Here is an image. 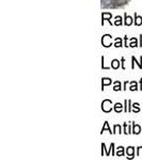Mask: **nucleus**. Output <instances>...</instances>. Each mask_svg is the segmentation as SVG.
<instances>
[{"instance_id": "1", "label": "nucleus", "mask_w": 142, "mask_h": 160, "mask_svg": "<svg viewBox=\"0 0 142 160\" xmlns=\"http://www.w3.org/2000/svg\"><path fill=\"white\" fill-rule=\"evenodd\" d=\"M112 101L109 100V99H105V100L102 103V109H103L104 112H110L112 110Z\"/></svg>"}, {"instance_id": "2", "label": "nucleus", "mask_w": 142, "mask_h": 160, "mask_svg": "<svg viewBox=\"0 0 142 160\" xmlns=\"http://www.w3.org/2000/svg\"><path fill=\"white\" fill-rule=\"evenodd\" d=\"M111 35H109V34H106V35H104L103 39H102V44H103L104 47H109V46L112 45V42H111Z\"/></svg>"}, {"instance_id": "3", "label": "nucleus", "mask_w": 142, "mask_h": 160, "mask_svg": "<svg viewBox=\"0 0 142 160\" xmlns=\"http://www.w3.org/2000/svg\"><path fill=\"white\" fill-rule=\"evenodd\" d=\"M102 18H103V24H104V20H108L109 23L111 24V14L110 13H108V12H105V13H103V15H102Z\"/></svg>"}, {"instance_id": "4", "label": "nucleus", "mask_w": 142, "mask_h": 160, "mask_svg": "<svg viewBox=\"0 0 142 160\" xmlns=\"http://www.w3.org/2000/svg\"><path fill=\"white\" fill-rule=\"evenodd\" d=\"M134 152H135V149L133 147V146H130V147H128L127 149H126V153H127V158H133L134 157Z\"/></svg>"}, {"instance_id": "5", "label": "nucleus", "mask_w": 142, "mask_h": 160, "mask_svg": "<svg viewBox=\"0 0 142 160\" xmlns=\"http://www.w3.org/2000/svg\"><path fill=\"white\" fill-rule=\"evenodd\" d=\"M123 110V105L120 104V103H117V104L114 105V111L117 113H121Z\"/></svg>"}, {"instance_id": "6", "label": "nucleus", "mask_w": 142, "mask_h": 160, "mask_svg": "<svg viewBox=\"0 0 142 160\" xmlns=\"http://www.w3.org/2000/svg\"><path fill=\"white\" fill-rule=\"evenodd\" d=\"M109 84H111V79L104 78L103 81H102V90H104V87H106V85H109Z\"/></svg>"}, {"instance_id": "7", "label": "nucleus", "mask_w": 142, "mask_h": 160, "mask_svg": "<svg viewBox=\"0 0 142 160\" xmlns=\"http://www.w3.org/2000/svg\"><path fill=\"white\" fill-rule=\"evenodd\" d=\"M111 67L112 68H114V70H117V68H119L120 67V61L119 60H112V62H111Z\"/></svg>"}, {"instance_id": "8", "label": "nucleus", "mask_w": 142, "mask_h": 160, "mask_svg": "<svg viewBox=\"0 0 142 160\" xmlns=\"http://www.w3.org/2000/svg\"><path fill=\"white\" fill-rule=\"evenodd\" d=\"M135 25L136 26H141L142 25V17L139 16V15H137L135 16Z\"/></svg>"}, {"instance_id": "9", "label": "nucleus", "mask_w": 142, "mask_h": 160, "mask_svg": "<svg viewBox=\"0 0 142 160\" xmlns=\"http://www.w3.org/2000/svg\"><path fill=\"white\" fill-rule=\"evenodd\" d=\"M105 130H108L110 133H113V131H111V129L109 128V124H108V122H105V124H104V126H103V128H102V133H103Z\"/></svg>"}, {"instance_id": "10", "label": "nucleus", "mask_w": 142, "mask_h": 160, "mask_svg": "<svg viewBox=\"0 0 142 160\" xmlns=\"http://www.w3.org/2000/svg\"><path fill=\"white\" fill-rule=\"evenodd\" d=\"M140 131H141V128H140L139 125H136V124H134V128H133V132H134L135 135H139Z\"/></svg>"}, {"instance_id": "11", "label": "nucleus", "mask_w": 142, "mask_h": 160, "mask_svg": "<svg viewBox=\"0 0 142 160\" xmlns=\"http://www.w3.org/2000/svg\"><path fill=\"white\" fill-rule=\"evenodd\" d=\"M131 24H133V18L130 16H128L127 14H125V25L130 26Z\"/></svg>"}, {"instance_id": "12", "label": "nucleus", "mask_w": 142, "mask_h": 160, "mask_svg": "<svg viewBox=\"0 0 142 160\" xmlns=\"http://www.w3.org/2000/svg\"><path fill=\"white\" fill-rule=\"evenodd\" d=\"M117 156H119V157H121V156H124V147H122V146H120V147H117Z\"/></svg>"}, {"instance_id": "13", "label": "nucleus", "mask_w": 142, "mask_h": 160, "mask_svg": "<svg viewBox=\"0 0 142 160\" xmlns=\"http://www.w3.org/2000/svg\"><path fill=\"white\" fill-rule=\"evenodd\" d=\"M114 25H115V26H121V25H122V18H121V16H117V17H115V20H114Z\"/></svg>"}, {"instance_id": "14", "label": "nucleus", "mask_w": 142, "mask_h": 160, "mask_svg": "<svg viewBox=\"0 0 142 160\" xmlns=\"http://www.w3.org/2000/svg\"><path fill=\"white\" fill-rule=\"evenodd\" d=\"M114 46L115 47H122V39L120 37L115 39V43H114Z\"/></svg>"}, {"instance_id": "15", "label": "nucleus", "mask_w": 142, "mask_h": 160, "mask_svg": "<svg viewBox=\"0 0 142 160\" xmlns=\"http://www.w3.org/2000/svg\"><path fill=\"white\" fill-rule=\"evenodd\" d=\"M113 90L114 91H120L121 90V82L120 81H115V82H114Z\"/></svg>"}, {"instance_id": "16", "label": "nucleus", "mask_w": 142, "mask_h": 160, "mask_svg": "<svg viewBox=\"0 0 142 160\" xmlns=\"http://www.w3.org/2000/svg\"><path fill=\"white\" fill-rule=\"evenodd\" d=\"M114 2H115L117 6H122V4L127 2V0H114Z\"/></svg>"}, {"instance_id": "17", "label": "nucleus", "mask_w": 142, "mask_h": 160, "mask_svg": "<svg viewBox=\"0 0 142 160\" xmlns=\"http://www.w3.org/2000/svg\"><path fill=\"white\" fill-rule=\"evenodd\" d=\"M129 89H130V91H137V89H138V88H137V82L136 81L131 82V85Z\"/></svg>"}, {"instance_id": "18", "label": "nucleus", "mask_w": 142, "mask_h": 160, "mask_svg": "<svg viewBox=\"0 0 142 160\" xmlns=\"http://www.w3.org/2000/svg\"><path fill=\"white\" fill-rule=\"evenodd\" d=\"M137 44H138V42H137V39L133 37V39H131V43L129 44V46H130V47H136Z\"/></svg>"}, {"instance_id": "19", "label": "nucleus", "mask_w": 142, "mask_h": 160, "mask_svg": "<svg viewBox=\"0 0 142 160\" xmlns=\"http://www.w3.org/2000/svg\"><path fill=\"white\" fill-rule=\"evenodd\" d=\"M124 132H125L126 135H128V133H130L129 127H127V124H126V123H124Z\"/></svg>"}, {"instance_id": "20", "label": "nucleus", "mask_w": 142, "mask_h": 160, "mask_svg": "<svg viewBox=\"0 0 142 160\" xmlns=\"http://www.w3.org/2000/svg\"><path fill=\"white\" fill-rule=\"evenodd\" d=\"M117 132H120L121 133V126H119V125H115V126H114L113 133H117Z\"/></svg>"}, {"instance_id": "21", "label": "nucleus", "mask_w": 142, "mask_h": 160, "mask_svg": "<svg viewBox=\"0 0 142 160\" xmlns=\"http://www.w3.org/2000/svg\"><path fill=\"white\" fill-rule=\"evenodd\" d=\"M133 106H134V108H135V112H139V111H140V108H139V104H137V103H136V104H134V105H133Z\"/></svg>"}, {"instance_id": "22", "label": "nucleus", "mask_w": 142, "mask_h": 160, "mask_svg": "<svg viewBox=\"0 0 142 160\" xmlns=\"http://www.w3.org/2000/svg\"><path fill=\"white\" fill-rule=\"evenodd\" d=\"M137 155H138V156H142V146L138 147V149H137Z\"/></svg>"}, {"instance_id": "23", "label": "nucleus", "mask_w": 142, "mask_h": 160, "mask_svg": "<svg viewBox=\"0 0 142 160\" xmlns=\"http://www.w3.org/2000/svg\"><path fill=\"white\" fill-rule=\"evenodd\" d=\"M102 1H103V0H102Z\"/></svg>"}]
</instances>
